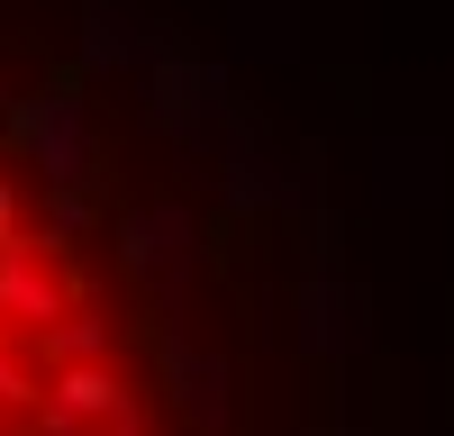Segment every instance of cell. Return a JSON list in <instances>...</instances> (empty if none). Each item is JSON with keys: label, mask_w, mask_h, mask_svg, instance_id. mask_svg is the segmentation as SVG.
<instances>
[{"label": "cell", "mask_w": 454, "mask_h": 436, "mask_svg": "<svg viewBox=\"0 0 454 436\" xmlns=\"http://www.w3.org/2000/svg\"><path fill=\"white\" fill-rule=\"evenodd\" d=\"M0 436H200L137 245L0 109Z\"/></svg>", "instance_id": "cell-1"}]
</instances>
